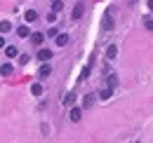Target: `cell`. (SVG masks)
Instances as JSON below:
<instances>
[{
  "mask_svg": "<svg viewBox=\"0 0 153 143\" xmlns=\"http://www.w3.org/2000/svg\"><path fill=\"white\" fill-rule=\"evenodd\" d=\"M82 12H85V5H82V2H78L76 10H73V14H71V17H73V21H78V19L82 17Z\"/></svg>",
  "mask_w": 153,
  "mask_h": 143,
  "instance_id": "6da1fadb",
  "label": "cell"
},
{
  "mask_svg": "<svg viewBox=\"0 0 153 143\" xmlns=\"http://www.w3.org/2000/svg\"><path fill=\"white\" fill-rule=\"evenodd\" d=\"M42 40H45L42 33H33V35H31V45H33V47H40V45H42Z\"/></svg>",
  "mask_w": 153,
  "mask_h": 143,
  "instance_id": "7a4b0ae2",
  "label": "cell"
},
{
  "mask_svg": "<svg viewBox=\"0 0 153 143\" xmlns=\"http://www.w3.org/2000/svg\"><path fill=\"white\" fill-rule=\"evenodd\" d=\"M111 96H113V87H104V89L99 91V99H101V101H106V99H111Z\"/></svg>",
  "mask_w": 153,
  "mask_h": 143,
  "instance_id": "3957f363",
  "label": "cell"
},
{
  "mask_svg": "<svg viewBox=\"0 0 153 143\" xmlns=\"http://www.w3.org/2000/svg\"><path fill=\"white\" fill-rule=\"evenodd\" d=\"M40 77H47V75H50V73H52V66H50V63H47V61H42V66H40Z\"/></svg>",
  "mask_w": 153,
  "mask_h": 143,
  "instance_id": "277c9868",
  "label": "cell"
},
{
  "mask_svg": "<svg viewBox=\"0 0 153 143\" xmlns=\"http://www.w3.org/2000/svg\"><path fill=\"white\" fill-rule=\"evenodd\" d=\"M0 73L7 77V75H12V73H14V66H12V63H2V66H0Z\"/></svg>",
  "mask_w": 153,
  "mask_h": 143,
  "instance_id": "5b68a950",
  "label": "cell"
},
{
  "mask_svg": "<svg viewBox=\"0 0 153 143\" xmlns=\"http://www.w3.org/2000/svg\"><path fill=\"white\" fill-rule=\"evenodd\" d=\"M38 59L40 61H50V59H52V52H50V49H38Z\"/></svg>",
  "mask_w": 153,
  "mask_h": 143,
  "instance_id": "8992f818",
  "label": "cell"
},
{
  "mask_svg": "<svg viewBox=\"0 0 153 143\" xmlns=\"http://www.w3.org/2000/svg\"><path fill=\"white\" fill-rule=\"evenodd\" d=\"M5 54H7V56H10V59H14V56H17V54H19V49H17V47H14V45H7V47H5Z\"/></svg>",
  "mask_w": 153,
  "mask_h": 143,
  "instance_id": "52a82bcc",
  "label": "cell"
},
{
  "mask_svg": "<svg viewBox=\"0 0 153 143\" xmlns=\"http://www.w3.org/2000/svg\"><path fill=\"white\" fill-rule=\"evenodd\" d=\"M118 56V47L115 45H108V49H106V59H115Z\"/></svg>",
  "mask_w": 153,
  "mask_h": 143,
  "instance_id": "ba28073f",
  "label": "cell"
},
{
  "mask_svg": "<svg viewBox=\"0 0 153 143\" xmlns=\"http://www.w3.org/2000/svg\"><path fill=\"white\" fill-rule=\"evenodd\" d=\"M80 117H82V110H80V108H71V120H73V122H78Z\"/></svg>",
  "mask_w": 153,
  "mask_h": 143,
  "instance_id": "9c48e42d",
  "label": "cell"
},
{
  "mask_svg": "<svg viewBox=\"0 0 153 143\" xmlns=\"http://www.w3.org/2000/svg\"><path fill=\"white\" fill-rule=\"evenodd\" d=\"M17 35H19V38H28V35H31L28 26H19V28H17Z\"/></svg>",
  "mask_w": 153,
  "mask_h": 143,
  "instance_id": "30bf717a",
  "label": "cell"
},
{
  "mask_svg": "<svg viewBox=\"0 0 153 143\" xmlns=\"http://www.w3.org/2000/svg\"><path fill=\"white\" fill-rule=\"evenodd\" d=\"M68 40H71V38L66 35V33H61V35H57V45H59V47H64V45H68Z\"/></svg>",
  "mask_w": 153,
  "mask_h": 143,
  "instance_id": "8fae6325",
  "label": "cell"
},
{
  "mask_svg": "<svg viewBox=\"0 0 153 143\" xmlns=\"http://www.w3.org/2000/svg\"><path fill=\"white\" fill-rule=\"evenodd\" d=\"M7 31H12V24L10 21H0V33H7Z\"/></svg>",
  "mask_w": 153,
  "mask_h": 143,
  "instance_id": "7c38bea8",
  "label": "cell"
},
{
  "mask_svg": "<svg viewBox=\"0 0 153 143\" xmlns=\"http://www.w3.org/2000/svg\"><path fill=\"white\" fill-rule=\"evenodd\" d=\"M31 94H33V96H40V94H42V87H40L38 82H36V85H31Z\"/></svg>",
  "mask_w": 153,
  "mask_h": 143,
  "instance_id": "4fadbf2b",
  "label": "cell"
},
{
  "mask_svg": "<svg viewBox=\"0 0 153 143\" xmlns=\"http://www.w3.org/2000/svg\"><path fill=\"white\" fill-rule=\"evenodd\" d=\"M61 10H64V2H61V0H54V2H52V12H61Z\"/></svg>",
  "mask_w": 153,
  "mask_h": 143,
  "instance_id": "5bb4252c",
  "label": "cell"
},
{
  "mask_svg": "<svg viewBox=\"0 0 153 143\" xmlns=\"http://www.w3.org/2000/svg\"><path fill=\"white\" fill-rule=\"evenodd\" d=\"M104 28H106V31H111V28H113V21H111V17H108V14L104 17Z\"/></svg>",
  "mask_w": 153,
  "mask_h": 143,
  "instance_id": "9a60e30c",
  "label": "cell"
},
{
  "mask_svg": "<svg viewBox=\"0 0 153 143\" xmlns=\"http://www.w3.org/2000/svg\"><path fill=\"white\" fill-rule=\"evenodd\" d=\"M36 19H38L36 10H28V12H26V21H36Z\"/></svg>",
  "mask_w": 153,
  "mask_h": 143,
  "instance_id": "2e32d148",
  "label": "cell"
},
{
  "mask_svg": "<svg viewBox=\"0 0 153 143\" xmlns=\"http://www.w3.org/2000/svg\"><path fill=\"white\" fill-rule=\"evenodd\" d=\"M64 103H66V106H73V103H76V94H68V96L64 99Z\"/></svg>",
  "mask_w": 153,
  "mask_h": 143,
  "instance_id": "e0dca14e",
  "label": "cell"
},
{
  "mask_svg": "<svg viewBox=\"0 0 153 143\" xmlns=\"http://www.w3.org/2000/svg\"><path fill=\"white\" fill-rule=\"evenodd\" d=\"M144 26H146L149 31H153V17H144Z\"/></svg>",
  "mask_w": 153,
  "mask_h": 143,
  "instance_id": "ac0fdd59",
  "label": "cell"
},
{
  "mask_svg": "<svg viewBox=\"0 0 153 143\" xmlns=\"http://www.w3.org/2000/svg\"><path fill=\"white\" fill-rule=\"evenodd\" d=\"M92 101H94V99H92V94H87V96L82 99V106H85V108H90V106H92Z\"/></svg>",
  "mask_w": 153,
  "mask_h": 143,
  "instance_id": "d6986e66",
  "label": "cell"
},
{
  "mask_svg": "<svg viewBox=\"0 0 153 143\" xmlns=\"http://www.w3.org/2000/svg\"><path fill=\"white\" fill-rule=\"evenodd\" d=\"M47 21L54 24V21H57V12H50V14H47Z\"/></svg>",
  "mask_w": 153,
  "mask_h": 143,
  "instance_id": "ffe728a7",
  "label": "cell"
},
{
  "mask_svg": "<svg viewBox=\"0 0 153 143\" xmlns=\"http://www.w3.org/2000/svg\"><path fill=\"white\" fill-rule=\"evenodd\" d=\"M0 47H5V38L0 35Z\"/></svg>",
  "mask_w": 153,
  "mask_h": 143,
  "instance_id": "44dd1931",
  "label": "cell"
}]
</instances>
